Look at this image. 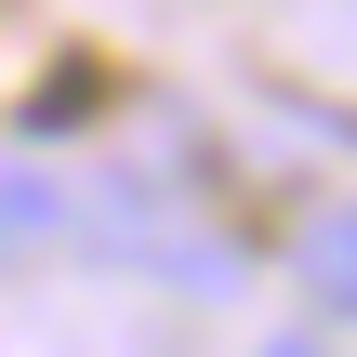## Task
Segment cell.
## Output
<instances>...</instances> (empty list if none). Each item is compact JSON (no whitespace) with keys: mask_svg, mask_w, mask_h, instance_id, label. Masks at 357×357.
I'll use <instances>...</instances> for the list:
<instances>
[{"mask_svg":"<svg viewBox=\"0 0 357 357\" xmlns=\"http://www.w3.org/2000/svg\"><path fill=\"white\" fill-rule=\"evenodd\" d=\"M291 278H305V305H318V318H357V199H344V212H305Z\"/></svg>","mask_w":357,"mask_h":357,"instance_id":"cell-1","label":"cell"}]
</instances>
